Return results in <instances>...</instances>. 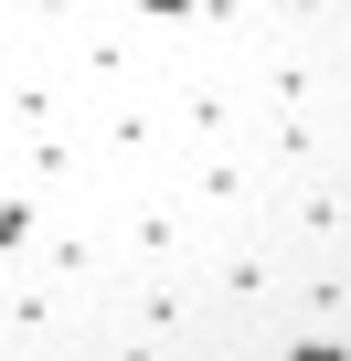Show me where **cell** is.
Masks as SVG:
<instances>
[{
	"instance_id": "cell-21",
	"label": "cell",
	"mask_w": 351,
	"mask_h": 361,
	"mask_svg": "<svg viewBox=\"0 0 351 361\" xmlns=\"http://www.w3.org/2000/svg\"><path fill=\"white\" fill-rule=\"evenodd\" d=\"M11 54H22V43H11V11H0V64H11Z\"/></svg>"
},
{
	"instance_id": "cell-10",
	"label": "cell",
	"mask_w": 351,
	"mask_h": 361,
	"mask_svg": "<svg viewBox=\"0 0 351 361\" xmlns=\"http://www.w3.org/2000/svg\"><path fill=\"white\" fill-rule=\"evenodd\" d=\"M96 298L54 287L43 266H0V350H43V340H85Z\"/></svg>"
},
{
	"instance_id": "cell-4",
	"label": "cell",
	"mask_w": 351,
	"mask_h": 361,
	"mask_svg": "<svg viewBox=\"0 0 351 361\" xmlns=\"http://www.w3.org/2000/svg\"><path fill=\"white\" fill-rule=\"evenodd\" d=\"M75 128H85V159H96V192H107V180H160L170 159H182V138H170V117H160V85L85 96Z\"/></svg>"
},
{
	"instance_id": "cell-12",
	"label": "cell",
	"mask_w": 351,
	"mask_h": 361,
	"mask_svg": "<svg viewBox=\"0 0 351 361\" xmlns=\"http://www.w3.org/2000/svg\"><path fill=\"white\" fill-rule=\"evenodd\" d=\"M22 266H43V276H54V287H75V298H107V276H117V266H107V224H96V202H54Z\"/></svg>"
},
{
	"instance_id": "cell-5",
	"label": "cell",
	"mask_w": 351,
	"mask_h": 361,
	"mask_svg": "<svg viewBox=\"0 0 351 361\" xmlns=\"http://www.w3.org/2000/svg\"><path fill=\"white\" fill-rule=\"evenodd\" d=\"M96 319H117V329H138V340H160V350H213V319H203L192 266H128V276H107Z\"/></svg>"
},
{
	"instance_id": "cell-17",
	"label": "cell",
	"mask_w": 351,
	"mask_h": 361,
	"mask_svg": "<svg viewBox=\"0 0 351 361\" xmlns=\"http://www.w3.org/2000/svg\"><path fill=\"white\" fill-rule=\"evenodd\" d=\"M0 11H11V43H22V54H64L96 0H0Z\"/></svg>"
},
{
	"instance_id": "cell-13",
	"label": "cell",
	"mask_w": 351,
	"mask_h": 361,
	"mask_svg": "<svg viewBox=\"0 0 351 361\" xmlns=\"http://www.w3.org/2000/svg\"><path fill=\"white\" fill-rule=\"evenodd\" d=\"M0 180H22L43 202H96V159H85V128H43V138H11Z\"/></svg>"
},
{
	"instance_id": "cell-6",
	"label": "cell",
	"mask_w": 351,
	"mask_h": 361,
	"mask_svg": "<svg viewBox=\"0 0 351 361\" xmlns=\"http://www.w3.org/2000/svg\"><path fill=\"white\" fill-rule=\"evenodd\" d=\"M170 192H182V213H192L203 245L213 234H266V170L245 149H182L170 159Z\"/></svg>"
},
{
	"instance_id": "cell-9",
	"label": "cell",
	"mask_w": 351,
	"mask_h": 361,
	"mask_svg": "<svg viewBox=\"0 0 351 361\" xmlns=\"http://www.w3.org/2000/svg\"><path fill=\"white\" fill-rule=\"evenodd\" d=\"M245 159H256L266 180L340 170V106H256V117H245Z\"/></svg>"
},
{
	"instance_id": "cell-22",
	"label": "cell",
	"mask_w": 351,
	"mask_h": 361,
	"mask_svg": "<svg viewBox=\"0 0 351 361\" xmlns=\"http://www.w3.org/2000/svg\"><path fill=\"white\" fill-rule=\"evenodd\" d=\"M0 159H11V128H0Z\"/></svg>"
},
{
	"instance_id": "cell-2",
	"label": "cell",
	"mask_w": 351,
	"mask_h": 361,
	"mask_svg": "<svg viewBox=\"0 0 351 361\" xmlns=\"http://www.w3.org/2000/svg\"><path fill=\"white\" fill-rule=\"evenodd\" d=\"M96 224H107V266H117V276H128V266H192V255H203L182 192H170V170H160V180H107V192H96Z\"/></svg>"
},
{
	"instance_id": "cell-7",
	"label": "cell",
	"mask_w": 351,
	"mask_h": 361,
	"mask_svg": "<svg viewBox=\"0 0 351 361\" xmlns=\"http://www.w3.org/2000/svg\"><path fill=\"white\" fill-rule=\"evenodd\" d=\"M266 245L298 266V255H340L351 245V180L340 170H309V180H266Z\"/></svg>"
},
{
	"instance_id": "cell-18",
	"label": "cell",
	"mask_w": 351,
	"mask_h": 361,
	"mask_svg": "<svg viewBox=\"0 0 351 361\" xmlns=\"http://www.w3.org/2000/svg\"><path fill=\"white\" fill-rule=\"evenodd\" d=\"M256 22L277 43H309V54H340V0H256Z\"/></svg>"
},
{
	"instance_id": "cell-11",
	"label": "cell",
	"mask_w": 351,
	"mask_h": 361,
	"mask_svg": "<svg viewBox=\"0 0 351 361\" xmlns=\"http://www.w3.org/2000/svg\"><path fill=\"white\" fill-rule=\"evenodd\" d=\"M245 75V106H340V54H309V43H245L234 54Z\"/></svg>"
},
{
	"instance_id": "cell-3",
	"label": "cell",
	"mask_w": 351,
	"mask_h": 361,
	"mask_svg": "<svg viewBox=\"0 0 351 361\" xmlns=\"http://www.w3.org/2000/svg\"><path fill=\"white\" fill-rule=\"evenodd\" d=\"M160 117H170V138L182 149H245V75H234V54H170L160 64Z\"/></svg>"
},
{
	"instance_id": "cell-19",
	"label": "cell",
	"mask_w": 351,
	"mask_h": 361,
	"mask_svg": "<svg viewBox=\"0 0 351 361\" xmlns=\"http://www.w3.org/2000/svg\"><path fill=\"white\" fill-rule=\"evenodd\" d=\"M43 213H54L43 192H22V180H0V266H22V255H32V234H43Z\"/></svg>"
},
{
	"instance_id": "cell-15",
	"label": "cell",
	"mask_w": 351,
	"mask_h": 361,
	"mask_svg": "<svg viewBox=\"0 0 351 361\" xmlns=\"http://www.w3.org/2000/svg\"><path fill=\"white\" fill-rule=\"evenodd\" d=\"M340 308H351V266H340V255H298L277 319H319V329H340Z\"/></svg>"
},
{
	"instance_id": "cell-20",
	"label": "cell",
	"mask_w": 351,
	"mask_h": 361,
	"mask_svg": "<svg viewBox=\"0 0 351 361\" xmlns=\"http://www.w3.org/2000/svg\"><path fill=\"white\" fill-rule=\"evenodd\" d=\"M0 361H85V340H43V350H0Z\"/></svg>"
},
{
	"instance_id": "cell-14",
	"label": "cell",
	"mask_w": 351,
	"mask_h": 361,
	"mask_svg": "<svg viewBox=\"0 0 351 361\" xmlns=\"http://www.w3.org/2000/svg\"><path fill=\"white\" fill-rule=\"evenodd\" d=\"M0 128H11V138L75 128V85H64L54 54H11V64H0Z\"/></svg>"
},
{
	"instance_id": "cell-8",
	"label": "cell",
	"mask_w": 351,
	"mask_h": 361,
	"mask_svg": "<svg viewBox=\"0 0 351 361\" xmlns=\"http://www.w3.org/2000/svg\"><path fill=\"white\" fill-rule=\"evenodd\" d=\"M54 64H64L75 106H85V96H138V85H160V54H149V43H138L117 11H107V0H96V11L75 22V43H64Z\"/></svg>"
},
{
	"instance_id": "cell-1",
	"label": "cell",
	"mask_w": 351,
	"mask_h": 361,
	"mask_svg": "<svg viewBox=\"0 0 351 361\" xmlns=\"http://www.w3.org/2000/svg\"><path fill=\"white\" fill-rule=\"evenodd\" d=\"M192 287H203L213 340H256V329L287 308V255H277L266 234H213V245L192 255Z\"/></svg>"
},
{
	"instance_id": "cell-16",
	"label": "cell",
	"mask_w": 351,
	"mask_h": 361,
	"mask_svg": "<svg viewBox=\"0 0 351 361\" xmlns=\"http://www.w3.org/2000/svg\"><path fill=\"white\" fill-rule=\"evenodd\" d=\"M234 350H256V361H351V340L319 329V319H266V329L234 340Z\"/></svg>"
}]
</instances>
